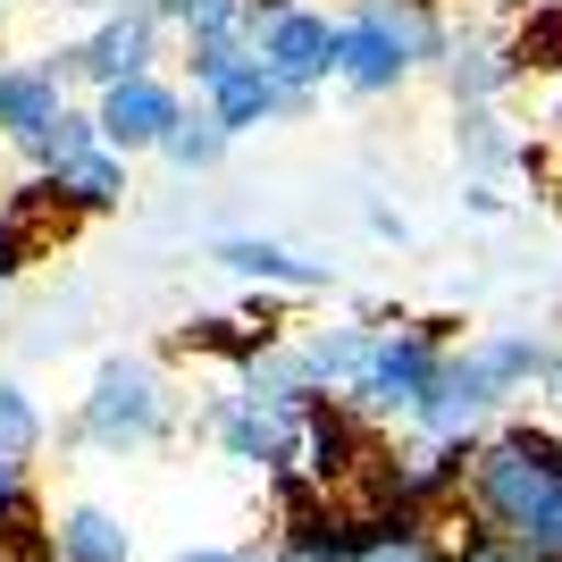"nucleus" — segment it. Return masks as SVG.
<instances>
[{
  "label": "nucleus",
  "mask_w": 562,
  "mask_h": 562,
  "mask_svg": "<svg viewBox=\"0 0 562 562\" xmlns=\"http://www.w3.org/2000/svg\"><path fill=\"white\" fill-rule=\"evenodd\" d=\"M479 513L504 529V546L562 562V446L546 428H504L479 453Z\"/></svg>",
  "instance_id": "nucleus-1"
},
{
  "label": "nucleus",
  "mask_w": 562,
  "mask_h": 562,
  "mask_svg": "<svg viewBox=\"0 0 562 562\" xmlns=\"http://www.w3.org/2000/svg\"><path fill=\"white\" fill-rule=\"evenodd\" d=\"M428 43H437V34H428L412 9H386V0H370V9L345 25L336 68H345V85H361V93H386V85L412 68V50H428Z\"/></svg>",
  "instance_id": "nucleus-2"
},
{
  "label": "nucleus",
  "mask_w": 562,
  "mask_h": 562,
  "mask_svg": "<svg viewBox=\"0 0 562 562\" xmlns=\"http://www.w3.org/2000/svg\"><path fill=\"white\" fill-rule=\"evenodd\" d=\"M168 403H160V378L151 361H110L93 378V403H85V428H93L101 446H143V437H160Z\"/></svg>",
  "instance_id": "nucleus-3"
},
{
  "label": "nucleus",
  "mask_w": 562,
  "mask_h": 562,
  "mask_svg": "<svg viewBox=\"0 0 562 562\" xmlns=\"http://www.w3.org/2000/svg\"><path fill=\"white\" fill-rule=\"evenodd\" d=\"M336 43H345V25L311 18V9H285V18L260 34V68H269L285 93H294V85H311V76L336 68Z\"/></svg>",
  "instance_id": "nucleus-4"
},
{
  "label": "nucleus",
  "mask_w": 562,
  "mask_h": 562,
  "mask_svg": "<svg viewBox=\"0 0 562 562\" xmlns=\"http://www.w3.org/2000/svg\"><path fill=\"white\" fill-rule=\"evenodd\" d=\"M495 395H504V386H495V370L479 361V352H462V361H446V370H437V386H428V403H420V420L437 428V446H462L470 428L487 420Z\"/></svg>",
  "instance_id": "nucleus-5"
},
{
  "label": "nucleus",
  "mask_w": 562,
  "mask_h": 562,
  "mask_svg": "<svg viewBox=\"0 0 562 562\" xmlns=\"http://www.w3.org/2000/svg\"><path fill=\"white\" fill-rule=\"evenodd\" d=\"M168 135H177V93L160 76H135V85L101 93V143L110 151H143V143H168Z\"/></svg>",
  "instance_id": "nucleus-6"
},
{
  "label": "nucleus",
  "mask_w": 562,
  "mask_h": 562,
  "mask_svg": "<svg viewBox=\"0 0 562 562\" xmlns=\"http://www.w3.org/2000/svg\"><path fill=\"white\" fill-rule=\"evenodd\" d=\"M437 370H446L437 336H395V345H378V352H370V378H361V395H370V403H403V412H420L428 386H437Z\"/></svg>",
  "instance_id": "nucleus-7"
},
{
  "label": "nucleus",
  "mask_w": 562,
  "mask_h": 562,
  "mask_svg": "<svg viewBox=\"0 0 562 562\" xmlns=\"http://www.w3.org/2000/svg\"><path fill=\"white\" fill-rule=\"evenodd\" d=\"M143 59H151V9H135V18H110L93 43L76 50V68L101 76V85H135Z\"/></svg>",
  "instance_id": "nucleus-8"
},
{
  "label": "nucleus",
  "mask_w": 562,
  "mask_h": 562,
  "mask_svg": "<svg viewBox=\"0 0 562 562\" xmlns=\"http://www.w3.org/2000/svg\"><path fill=\"white\" fill-rule=\"evenodd\" d=\"M278 110H294V93H285L260 59H244L235 76H218V85H211V117L227 126V135H235V126H260V117H278Z\"/></svg>",
  "instance_id": "nucleus-9"
},
{
  "label": "nucleus",
  "mask_w": 562,
  "mask_h": 562,
  "mask_svg": "<svg viewBox=\"0 0 562 562\" xmlns=\"http://www.w3.org/2000/svg\"><path fill=\"white\" fill-rule=\"evenodd\" d=\"M59 85H50L43 68H9L0 76V126H9V135L18 143H50V126H59Z\"/></svg>",
  "instance_id": "nucleus-10"
},
{
  "label": "nucleus",
  "mask_w": 562,
  "mask_h": 562,
  "mask_svg": "<svg viewBox=\"0 0 562 562\" xmlns=\"http://www.w3.org/2000/svg\"><path fill=\"white\" fill-rule=\"evenodd\" d=\"M218 446H227L235 462H294V428L244 395V403H227V412H218Z\"/></svg>",
  "instance_id": "nucleus-11"
},
{
  "label": "nucleus",
  "mask_w": 562,
  "mask_h": 562,
  "mask_svg": "<svg viewBox=\"0 0 562 562\" xmlns=\"http://www.w3.org/2000/svg\"><path fill=\"white\" fill-rule=\"evenodd\" d=\"M126 554H135V538H126L101 504H76V513L59 520V562H126Z\"/></svg>",
  "instance_id": "nucleus-12"
},
{
  "label": "nucleus",
  "mask_w": 562,
  "mask_h": 562,
  "mask_svg": "<svg viewBox=\"0 0 562 562\" xmlns=\"http://www.w3.org/2000/svg\"><path fill=\"white\" fill-rule=\"evenodd\" d=\"M218 260L227 269H244V278H278V285H319V260H294L285 244H252V235H235V244H218Z\"/></svg>",
  "instance_id": "nucleus-13"
},
{
  "label": "nucleus",
  "mask_w": 562,
  "mask_h": 562,
  "mask_svg": "<svg viewBox=\"0 0 562 562\" xmlns=\"http://www.w3.org/2000/svg\"><path fill=\"white\" fill-rule=\"evenodd\" d=\"M59 193H68L76 211H101V202H117V193H126V168H117L110 151H85V160L59 168Z\"/></svg>",
  "instance_id": "nucleus-14"
},
{
  "label": "nucleus",
  "mask_w": 562,
  "mask_h": 562,
  "mask_svg": "<svg viewBox=\"0 0 562 562\" xmlns=\"http://www.w3.org/2000/svg\"><path fill=\"white\" fill-rule=\"evenodd\" d=\"M352 562H446V554L420 538V520H378L352 538Z\"/></svg>",
  "instance_id": "nucleus-15"
},
{
  "label": "nucleus",
  "mask_w": 562,
  "mask_h": 562,
  "mask_svg": "<svg viewBox=\"0 0 562 562\" xmlns=\"http://www.w3.org/2000/svg\"><path fill=\"white\" fill-rule=\"evenodd\" d=\"M479 361L495 370V386H513V378H554V352H546L538 336H504V345H487Z\"/></svg>",
  "instance_id": "nucleus-16"
},
{
  "label": "nucleus",
  "mask_w": 562,
  "mask_h": 562,
  "mask_svg": "<svg viewBox=\"0 0 562 562\" xmlns=\"http://www.w3.org/2000/svg\"><path fill=\"white\" fill-rule=\"evenodd\" d=\"M34 446H43V420H34V403H25L18 386L0 378V453L18 462V453H34Z\"/></svg>",
  "instance_id": "nucleus-17"
},
{
  "label": "nucleus",
  "mask_w": 562,
  "mask_h": 562,
  "mask_svg": "<svg viewBox=\"0 0 562 562\" xmlns=\"http://www.w3.org/2000/svg\"><path fill=\"white\" fill-rule=\"evenodd\" d=\"M218 143H227V126L218 117H177V135H168V160L177 168H211Z\"/></svg>",
  "instance_id": "nucleus-18"
},
{
  "label": "nucleus",
  "mask_w": 562,
  "mask_h": 562,
  "mask_svg": "<svg viewBox=\"0 0 562 562\" xmlns=\"http://www.w3.org/2000/svg\"><path fill=\"white\" fill-rule=\"evenodd\" d=\"M25 513V479H18V462L0 453V520H18Z\"/></svg>",
  "instance_id": "nucleus-19"
},
{
  "label": "nucleus",
  "mask_w": 562,
  "mask_h": 562,
  "mask_svg": "<svg viewBox=\"0 0 562 562\" xmlns=\"http://www.w3.org/2000/svg\"><path fill=\"white\" fill-rule=\"evenodd\" d=\"M177 562H278V554H252V546H193V554Z\"/></svg>",
  "instance_id": "nucleus-20"
},
{
  "label": "nucleus",
  "mask_w": 562,
  "mask_h": 562,
  "mask_svg": "<svg viewBox=\"0 0 562 562\" xmlns=\"http://www.w3.org/2000/svg\"><path fill=\"white\" fill-rule=\"evenodd\" d=\"M278 562H352L345 546H311V538H285V554Z\"/></svg>",
  "instance_id": "nucleus-21"
},
{
  "label": "nucleus",
  "mask_w": 562,
  "mask_h": 562,
  "mask_svg": "<svg viewBox=\"0 0 562 562\" xmlns=\"http://www.w3.org/2000/svg\"><path fill=\"white\" fill-rule=\"evenodd\" d=\"M462 562H538V554H520V546H495V538H470Z\"/></svg>",
  "instance_id": "nucleus-22"
},
{
  "label": "nucleus",
  "mask_w": 562,
  "mask_h": 562,
  "mask_svg": "<svg viewBox=\"0 0 562 562\" xmlns=\"http://www.w3.org/2000/svg\"><path fill=\"white\" fill-rule=\"evenodd\" d=\"M395 9H420V0H395Z\"/></svg>",
  "instance_id": "nucleus-23"
}]
</instances>
